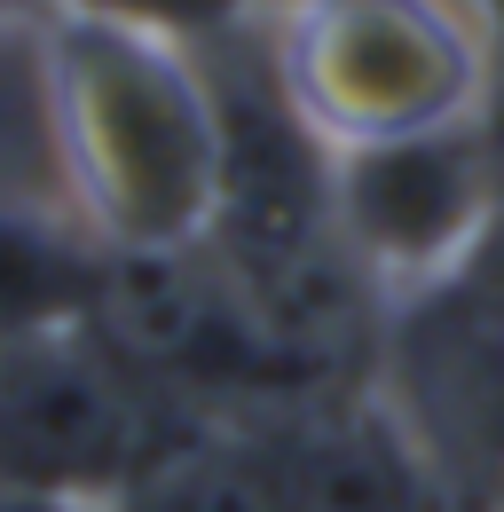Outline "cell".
I'll list each match as a JSON object with an SVG mask.
<instances>
[{
    "mask_svg": "<svg viewBox=\"0 0 504 512\" xmlns=\"http://www.w3.org/2000/svg\"><path fill=\"white\" fill-rule=\"evenodd\" d=\"M63 205L111 260L205 245L221 111L197 48L79 0H24Z\"/></svg>",
    "mask_w": 504,
    "mask_h": 512,
    "instance_id": "cell-1",
    "label": "cell"
},
{
    "mask_svg": "<svg viewBox=\"0 0 504 512\" xmlns=\"http://www.w3.org/2000/svg\"><path fill=\"white\" fill-rule=\"evenodd\" d=\"M284 111L331 150L473 127L497 87V24L473 0H292L260 16Z\"/></svg>",
    "mask_w": 504,
    "mask_h": 512,
    "instance_id": "cell-2",
    "label": "cell"
},
{
    "mask_svg": "<svg viewBox=\"0 0 504 512\" xmlns=\"http://www.w3.org/2000/svg\"><path fill=\"white\" fill-rule=\"evenodd\" d=\"M174 418L182 410L150 394L103 323L0 339V497L111 505Z\"/></svg>",
    "mask_w": 504,
    "mask_h": 512,
    "instance_id": "cell-3",
    "label": "cell"
},
{
    "mask_svg": "<svg viewBox=\"0 0 504 512\" xmlns=\"http://www.w3.org/2000/svg\"><path fill=\"white\" fill-rule=\"evenodd\" d=\"M497 213V158L481 119L331 158V221L378 300L441 292L497 237Z\"/></svg>",
    "mask_w": 504,
    "mask_h": 512,
    "instance_id": "cell-4",
    "label": "cell"
},
{
    "mask_svg": "<svg viewBox=\"0 0 504 512\" xmlns=\"http://www.w3.org/2000/svg\"><path fill=\"white\" fill-rule=\"evenodd\" d=\"M103 512H300L276 426L245 418H174Z\"/></svg>",
    "mask_w": 504,
    "mask_h": 512,
    "instance_id": "cell-5",
    "label": "cell"
},
{
    "mask_svg": "<svg viewBox=\"0 0 504 512\" xmlns=\"http://www.w3.org/2000/svg\"><path fill=\"white\" fill-rule=\"evenodd\" d=\"M111 253L79 229L71 205H32L0 190V339L95 323Z\"/></svg>",
    "mask_w": 504,
    "mask_h": 512,
    "instance_id": "cell-6",
    "label": "cell"
},
{
    "mask_svg": "<svg viewBox=\"0 0 504 512\" xmlns=\"http://www.w3.org/2000/svg\"><path fill=\"white\" fill-rule=\"evenodd\" d=\"M79 8H103V16H126L142 32H166L182 48H213L229 32H252L260 24V0H79Z\"/></svg>",
    "mask_w": 504,
    "mask_h": 512,
    "instance_id": "cell-7",
    "label": "cell"
},
{
    "mask_svg": "<svg viewBox=\"0 0 504 512\" xmlns=\"http://www.w3.org/2000/svg\"><path fill=\"white\" fill-rule=\"evenodd\" d=\"M0 512H103V505H63V497H0Z\"/></svg>",
    "mask_w": 504,
    "mask_h": 512,
    "instance_id": "cell-8",
    "label": "cell"
},
{
    "mask_svg": "<svg viewBox=\"0 0 504 512\" xmlns=\"http://www.w3.org/2000/svg\"><path fill=\"white\" fill-rule=\"evenodd\" d=\"M473 8H481V16H489V24L504 32V0H473Z\"/></svg>",
    "mask_w": 504,
    "mask_h": 512,
    "instance_id": "cell-9",
    "label": "cell"
}]
</instances>
